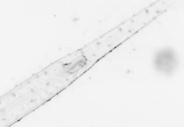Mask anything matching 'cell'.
Instances as JSON below:
<instances>
[{"label":"cell","instance_id":"obj_1","mask_svg":"<svg viewBox=\"0 0 184 127\" xmlns=\"http://www.w3.org/2000/svg\"><path fill=\"white\" fill-rule=\"evenodd\" d=\"M156 64L158 69L167 72L172 71L175 63L174 56L171 51H166L157 54L155 59Z\"/></svg>","mask_w":184,"mask_h":127}]
</instances>
